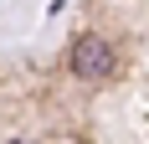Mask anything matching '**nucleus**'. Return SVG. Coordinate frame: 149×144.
Masks as SVG:
<instances>
[{
    "mask_svg": "<svg viewBox=\"0 0 149 144\" xmlns=\"http://www.w3.org/2000/svg\"><path fill=\"white\" fill-rule=\"evenodd\" d=\"M72 72L77 77H108L113 72V46L103 36H77L72 41Z\"/></svg>",
    "mask_w": 149,
    "mask_h": 144,
    "instance_id": "1",
    "label": "nucleus"
},
{
    "mask_svg": "<svg viewBox=\"0 0 149 144\" xmlns=\"http://www.w3.org/2000/svg\"><path fill=\"white\" fill-rule=\"evenodd\" d=\"M15 144H21V139H15Z\"/></svg>",
    "mask_w": 149,
    "mask_h": 144,
    "instance_id": "2",
    "label": "nucleus"
}]
</instances>
